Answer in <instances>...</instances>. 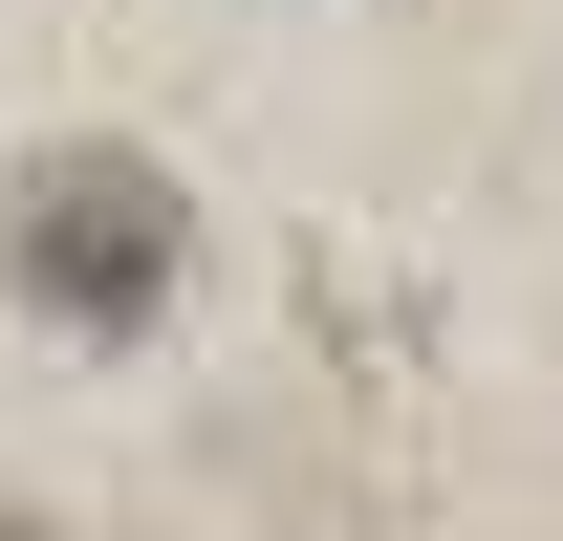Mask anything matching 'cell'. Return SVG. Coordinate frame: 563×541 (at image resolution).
Masks as SVG:
<instances>
[{
    "label": "cell",
    "instance_id": "obj_1",
    "mask_svg": "<svg viewBox=\"0 0 563 541\" xmlns=\"http://www.w3.org/2000/svg\"><path fill=\"white\" fill-rule=\"evenodd\" d=\"M22 281H44L66 325H131L152 281H174V174H131V152H44V196H22Z\"/></svg>",
    "mask_w": 563,
    "mask_h": 541
}]
</instances>
